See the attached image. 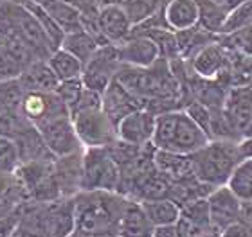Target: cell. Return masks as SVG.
<instances>
[{
    "mask_svg": "<svg viewBox=\"0 0 252 237\" xmlns=\"http://www.w3.org/2000/svg\"><path fill=\"white\" fill-rule=\"evenodd\" d=\"M126 196L110 190H81L74 196L76 230L85 237H117Z\"/></svg>",
    "mask_w": 252,
    "mask_h": 237,
    "instance_id": "6da1fadb",
    "label": "cell"
},
{
    "mask_svg": "<svg viewBox=\"0 0 252 237\" xmlns=\"http://www.w3.org/2000/svg\"><path fill=\"white\" fill-rule=\"evenodd\" d=\"M207 142H209V137L188 115L184 108L157 115V124H155L152 140L155 149L193 155L204 148Z\"/></svg>",
    "mask_w": 252,
    "mask_h": 237,
    "instance_id": "7a4b0ae2",
    "label": "cell"
},
{
    "mask_svg": "<svg viewBox=\"0 0 252 237\" xmlns=\"http://www.w3.org/2000/svg\"><path fill=\"white\" fill-rule=\"evenodd\" d=\"M191 157L194 176L213 189L229 184L234 169L242 162L238 142L231 140H209Z\"/></svg>",
    "mask_w": 252,
    "mask_h": 237,
    "instance_id": "3957f363",
    "label": "cell"
},
{
    "mask_svg": "<svg viewBox=\"0 0 252 237\" xmlns=\"http://www.w3.org/2000/svg\"><path fill=\"white\" fill-rule=\"evenodd\" d=\"M0 24L31 49V53L38 59H49V56L56 51L47 32L43 31L42 24L20 0L5 2V5L0 9Z\"/></svg>",
    "mask_w": 252,
    "mask_h": 237,
    "instance_id": "277c9868",
    "label": "cell"
},
{
    "mask_svg": "<svg viewBox=\"0 0 252 237\" xmlns=\"http://www.w3.org/2000/svg\"><path fill=\"white\" fill-rule=\"evenodd\" d=\"M22 225L34 228L43 237H70L76 230L74 198H60L49 203L32 201L29 212H22Z\"/></svg>",
    "mask_w": 252,
    "mask_h": 237,
    "instance_id": "5b68a950",
    "label": "cell"
},
{
    "mask_svg": "<svg viewBox=\"0 0 252 237\" xmlns=\"http://www.w3.org/2000/svg\"><path fill=\"white\" fill-rule=\"evenodd\" d=\"M121 167L108 148H85L81 190H110L117 192Z\"/></svg>",
    "mask_w": 252,
    "mask_h": 237,
    "instance_id": "8992f818",
    "label": "cell"
},
{
    "mask_svg": "<svg viewBox=\"0 0 252 237\" xmlns=\"http://www.w3.org/2000/svg\"><path fill=\"white\" fill-rule=\"evenodd\" d=\"M72 121L83 148H108L119 140L117 126L103 111V108L79 111L72 115Z\"/></svg>",
    "mask_w": 252,
    "mask_h": 237,
    "instance_id": "52a82bcc",
    "label": "cell"
},
{
    "mask_svg": "<svg viewBox=\"0 0 252 237\" xmlns=\"http://www.w3.org/2000/svg\"><path fill=\"white\" fill-rule=\"evenodd\" d=\"M42 135L43 142L49 148V151L56 158L68 157V155L83 151V144L79 140L76 126H74L72 115L63 113L47 121L45 124L36 128Z\"/></svg>",
    "mask_w": 252,
    "mask_h": 237,
    "instance_id": "ba28073f",
    "label": "cell"
},
{
    "mask_svg": "<svg viewBox=\"0 0 252 237\" xmlns=\"http://www.w3.org/2000/svg\"><path fill=\"white\" fill-rule=\"evenodd\" d=\"M121 58H119V51L117 45L114 43H106L101 45L92 58L85 63L83 76L81 81L87 88L97 90V92H105L106 86L116 79L117 72L121 69Z\"/></svg>",
    "mask_w": 252,
    "mask_h": 237,
    "instance_id": "9c48e42d",
    "label": "cell"
},
{
    "mask_svg": "<svg viewBox=\"0 0 252 237\" xmlns=\"http://www.w3.org/2000/svg\"><path fill=\"white\" fill-rule=\"evenodd\" d=\"M20 111L34 128L42 126L54 117L68 113L67 106L63 105L56 92H26Z\"/></svg>",
    "mask_w": 252,
    "mask_h": 237,
    "instance_id": "30bf717a",
    "label": "cell"
},
{
    "mask_svg": "<svg viewBox=\"0 0 252 237\" xmlns=\"http://www.w3.org/2000/svg\"><path fill=\"white\" fill-rule=\"evenodd\" d=\"M229 49L220 42V38L213 43L205 45L202 51L188 59L191 72L200 78L216 79L221 76H229Z\"/></svg>",
    "mask_w": 252,
    "mask_h": 237,
    "instance_id": "8fae6325",
    "label": "cell"
},
{
    "mask_svg": "<svg viewBox=\"0 0 252 237\" xmlns=\"http://www.w3.org/2000/svg\"><path fill=\"white\" fill-rule=\"evenodd\" d=\"M207 205H209V217L213 227L218 230H225L234 223L240 221V209H242V200L232 192L227 185L216 187L209 196H207Z\"/></svg>",
    "mask_w": 252,
    "mask_h": 237,
    "instance_id": "7c38bea8",
    "label": "cell"
},
{
    "mask_svg": "<svg viewBox=\"0 0 252 237\" xmlns=\"http://www.w3.org/2000/svg\"><path fill=\"white\" fill-rule=\"evenodd\" d=\"M155 124H157V115L146 108H141V110H135L133 113L126 115L117 124V137L123 142L142 148V146L152 144Z\"/></svg>",
    "mask_w": 252,
    "mask_h": 237,
    "instance_id": "4fadbf2b",
    "label": "cell"
},
{
    "mask_svg": "<svg viewBox=\"0 0 252 237\" xmlns=\"http://www.w3.org/2000/svg\"><path fill=\"white\" fill-rule=\"evenodd\" d=\"M97 22H99V31L105 43H114L119 45L126 38L131 36L133 32V24L128 18L121 5L116 2L110 4H101L97 11Z\"/></svg>",
    "mask_w": 252,
    "mask_h": 237,
    "instance_id": "5bb4252c",
    "label": "cell"
},
{
    "mask_svg": "<svg viewBox=\"0 0 252 237\" xmlns=\"http://www.w3.org/2000/svg\"><path fill=\"white\" fill-rule=\"evenodd\" d=\"M101 108L117 126L126 115L144 108V105H142V101L139 97L131 94L130 90L125 88L117 79H114L103 92V106Z\"/></svg>",
    "mask_w": 252,
    "mask_h": 237,
    "instance_id": "9a60e30c",
    "label": "cell"
},
{
    "mask_svg": "<svg viewBox=\"0 0 252 237\" xmlns=\"http://www.w3.org/2000/svg\"><path fill=\"white\" fill-rule=\"evenodd\" d=\"M119 58L123 65H131V67H152L160 59L157 45L148 36L131 32L130 38L117 45Z\"/></svg>",
    "mask_w": 252,
    "mask_h": 237,
    "instance_id": "2e32d148",
    "label": "cell"
},
{
    "mask_svg": "<svg viewBox=\"0 0 252 237\" xmlns=\"http://www.w3.org/2000/svg\"><path fill=\"white\" fill-rule=\"evenodd\" d=\"M83 151L54 160V176H56L63 198H74L78 192H81Z\"/></svg>",
    "mask_w": 252,
    "mask_h": 237,
    "instance_id": "e0dca14e",
    "label": "cell"
},
{
    "mask_svg": "<svg viewBox=\"0 0 252 237\" xmlns=\"http://www.w3.org/2000/svg\"><path fill=\"white\" fill-rule=\"evenodd\" d=\"M153 234H155V225L146 216L141 201L128 198L119 217L117 237H153Z\"/></svg>",
    "mask_w": 252,
    "mask_h": 237,
    "instance_id": "ac0fdd59",
    "label": "cell"
},
{
    "mask_svg": "<svg viewBox=\"0 0 252 237\" xmlns=\"http://www.w3.org/2000/svg\"><path fill=\"white\" fill-rule=\"evenodd\" d=\"M223 110L243 137V133L252 121V84L231 86L223 103Z\"/></svg>",
    "mask_w": 252,
    "mask_h": 237,
    "instance_id": "d6986e66",
    "label": "cell"
},
{
    "mask_svg": "<svg viewBox=\"0 0 252 237\" xmlns=\"http://www.w3.org/2000/svg\"><path fill=\"white\" fill-rule=\"evenodd\" d=\"M153 162L158 173L171 182L177 180H184L189 176H194L193 169V157L184 153H171V151H162V149H155L153 155Z\"/></svg>",
    "mask_w": 252,
    "mask_h": 237,
    "instance_id": "ffe728a7",
    "label": "cell"
},
{
    "mask_svg": "<svg viewBox=\"0 0 252 237\" xmlns=\"http://www.w3.org/2000/svg\"><path fill=\"white\" fill-rule=\"evenodd\" d=\"M164 18L175 32L191 29L198 24V0H166Z\"/></svg>",
    "mask_w": 252,
    "mask_h": 237,
    "instance_id": "44dd1931",
    "label": "cell"
},
{
    "mask_svg": "<svg viewBox=\"0 0 252 237\" xmlns=\"http://www.w3.org/2000/svg\"><path fill=\"white\" fill-rule=\"evenodd\" d=\"M26 92H56L60 79L49 67L47 59H38L31 63L18 78Z\"/></svg>",
    "mask_w": 252,
    "mask_h": 237,
    "instance_id": "7402d4cb",
    "label": "cell"
},
{
    "mask_svg": "<svg viewBox=\"0 0 252 237\" xmlns=\"http://www.w3.org/2000/svg\"><path fill=\"white\" fill-rule=\"evenodd\" d=\"M213 190L215 189H213L211 185L200 182L196 176H189V178L171 182L168 198H171L180 209H184V207L191 205V203H194V201L207 198Z\"/></svg>",
    "mask_w": 252,
    "mask_h": 237,
    "instance_id": "603a6c76",
    "label": "cell"
},
{
    "mask_svg": "<svg viewBox=\"0 0 252 237\" xmlns=\"http://www.w3.org/2000/svg\"><path fill=\"white\" fill-rule=\"evenodd\" d=\"M53 20L62 27L65 34L76 29H81V11L67 0H36Z\"/></svg>",
    "mask_w": 252,
    "mask_h": 237,
    "instance_id": "cb8c5ba5",
    "label": "cell"
},
{
    "mask_svg": "<svg viewBox=\"0 0 252 237\" xmlns=\"http://www.w3.org/2000/svg\"><path fill=\"white\" fill-rule=\"evenodd\" d=\"M229 13L231 11L225 9L216 0H198V24L196 26L215 36H221L227 20H229Z\"/></svg>",
    "mask_w": 252,
    "mask_h": 237,
    "instance_id": "d4e9b609",
    "label": "cell"
},
{
    "mask_svg": "<svg viewBox=\"0 0 252 237\" xmlns=\"http://www.w3.org/2000/svg\"><path fill=\"white\" fill-rule=\"evenodd\" d=\"M142 209L150 217V221L157 227H168V225H177L182 214L177 203L171 198H158V200H146L141 201Z\"/></svg>",
    "mask_w": 252,
    "mask_h": 237,
    "instance_id": "484cf974",
    "label": "cell"
},
{
    "mask_svg": "<svg viewBox=\"0 0 252 237\" xmlns=\"http://www.w3.org/2000/svg\"><path fill=\"white\" fill-rule=\"evenodd\" d=\"M99 47H101V43L97 42V38L92 36L89 31H85L83 27H81V29H76V31L67 32L62 42V49H65V51H68L70 54H74L83 65L94 56L95 51Z\"/></svg>",
    "mask_w": 252,
    "mask_h": 237,
    "instance_id": "4316f807",
    "label": "cell"
},
{
    "mask_svg": "<svg viewBox=\"0 0 252 237\" xmlns=\"http://www.w3.org/2000/svg\"><path fill=\"white\" fill-rule=\"evenodd\" d=\"M49 67L53 69L56 78L62 81H72V79H81L83 76V67L85 65L79 61L74 54H70L65 49H56L47 59Z\"/></svg>",
    "mask_w": 252,
    "mask_h": 237,
    "instance_id": "83f0119b",
    "label": "cell"
},
{
    "mask_svg": "<svg viewBox=\"0 0 252 237\" xmlns=\"http://www.w3.org/2000/svg\"><path fill=\"white\" fill-rule=\"evenodd\" d=\"M177 38H179L180 58L188 61V59L193 58L198 51H202L205 45L213 43L220 36H215V34L204 31L202 27L194 26V27H191V29H186V31H179L177 32Z\"/></svg>",
    "mask_w": 252,
    "mask_h": 237,
    "instance_id": "f1b7e54d",
    "label": "cell"
},
{
    "mask_svg": "<svg viewBox=\"0 0 252 237\" xmlns=\"http://www.w3.org/2000/svg\"><path fill=\"white\" fill-rule=\"evenodd\" d=\"M117 5H121L133 27L152 18L155 13L162 9L166 0H114Z\"/></svg>",
    "mask_w": 252,
    "mask_h": 237,
    "instance_id": "f546056e",
    "label": "cell"
},
{
    "mask_svg": "<svg viewBox=\"0 0 252 237\" xmlns=\"http://www.w3.org/2000/svg\"><path fill=\"white\" fill-rule=\"evenodd\" d=\"M227 187L242 201H252V158H245L238 163Z\"/></svg>",
    "mask_w": 252,
    "mask_h": 237,
    "instance_id": "4dcf8cb0",
    "label": "cell"
},
{
    "mask_svg": "<svg viewBox=\"0 0 252 237\" xmlns=\"http://www.w3.org/2000/svg\"><path fill=\"white\" fill-rule=\"evenodd\" d=\"M229 76L232 86L252 84V56L229 49Z\"/></svg>",
    "mask_w": 252,
    "mask_h": 237,
    "instance_id": "1f68e13d",
    "label": "cell"
},
{
    "mask_svg": "<svg viewBox=\"0 0 252 237\" xmlns=\"http://www.w3.org/2000/svg\"><path fill=\"white\" fill-rule=\"evenodd\" d=\"M22 165V158L15 138L0 135V171L15 174Z\"/></svg>",
    "mask_w": 252,
    "mask_h": 237,
    "instance_id": "d6a6232c",
    "label": "cell"
},
{
    "mask_svg": "<svg viewBox=\"0 0 252 237\" xmlns=\"http://www.w3.org/2000/svg\"><path fill=\"white\" fill-rule=\"evenodd\" d=\"M180 219L189 223V225H193V227H209V225H213L209 217L207 198L194 201L191 205L184 207V209H182V214H180Z\"/></svg>",
    "mask_w": 252,
    "mask_h": 237,
    "instance_id": "836d02e7",
    "label": "cell"
},
{
    "mask_svg": "<svg viewBox=\"0 0 252 237\" xmlns=\"http://www.w3.org/2000/svg\"><path fill=\"white\" fill-rule=\"evenodd\" d=\"M252 24V0H245L242 4L234 7V9L229 13V20L225 24V29H223V34H231V32H236L243 27H247ZM221 34V36H223Z\"/></svg>",
    "mask_w": 252,
    "mask_h": 237,
    "instance_id": "e575fe53",
    "label": "cell"
},
{
    "mask_svg": "<svg viewBox=\"0 0 252 237\" xmlns=\"http://www.w3.org/2000/svg\"><path fill=\"white\" fill-rule=\"evenodd\" d=\"M85 84L81 79H72V81H62L56 88V95L63 101V105L67 106L68 113L72 115L76 106L79 103V97H81V92H83Z\"/></svg>",
    "mask_w": 252,
    "mask_h": 237,
    "instance_id": "d590c367",
    "label": "cell"
},
{
    "mask_svg": "<svg viewBox=\"0 0 252 237\" xmlns=\"http://www.w3.org/2000/svg\"><path fill=\"white\" fill-rule=\"evenodd\" d=\"M220 42L223 43L227 49L240 51V53L251 54L252 56V24L236 32L223 34V36H220Z\"/></svg>",
    "mask_w": 252,
    "mask_h": 237,
    "instance_id": "8d00e7d4",
    "label": "cell"
},
{
    "mask_svg": "<svg viewBox=\"0 0 252 237\" xmlns=\"http://www.w3.org/2000/svg\"><path fill=\"white\" fill-rule=\"evenodd\" d=\"M220 237H251V230L243 223L238 221L231 227H227L225 230H221Z\"/></svg>",
    "mask_w": 252,
    "mask_h": 237,
    "instance_id": "74e56055",
    "label": "cell"
},
{
    "mask_svg": "<svg viewBox=\"0 0 252 237\" xmlns=\"http://www.w3.org/2000/svg\"><path fill=\"white\" fill-rule=\"evenodd\" d=\"M15 185H16V174L0 171V198H4L5 194H9Z\"/></svg>",
    "mask_w": 252,
    "mask_h": 237,
    "instance_id": "f35d334b",
    "label": "cell"
},
{
    "mask_svg": "<svg viewBox=\"0 0 252 237\" xmlns=\"http://www.w3.org/2000/svg\"><path fill=\"white\" fill-rule=\"evenodd\" d=\"M240 223L252 230V201H242L240 209Z\"/></svg>",
    "mask_w": 252,
    "mask_h": 237,
    "instance_id": "ab89813d",
    "label": "cell"
},
{
    "mask_svg": "<svg viewBox=\"0 0 252 237\" xmlns=\"http://www.w3.org/2000/svg\"><path fill=\"white\" fill-rule=\"evenodd\" d=\"M153 237H182L179 225H168V227H157Z\"/></svg>",
    "mask_w": 252,
    "mask_h": 237,
    "instance_id": "60d3db41",
    "label": "cell"
},
{
    "mask_svg": "<svg viewBox=\"0 0 252 237\" xmlns=\"http://www.w3.org/2000/svg\"><path fill=\"white\" fill-rule=\"evenodd\" d=\"M218 4H221L225 9H229V11H232L234 7H238V5L242 4V2H245V0H216Z\"/></svg>",
    "mask_w": 252,
    "mask_h": 237,
    "instance_id": "b9f144b4",
    "label": "cell"
},
{
    "mask_svg": "<svg viewBox=\"0 0 252 237\" xmlns=\"http://www.w3.org/2000/svg\"><path fill=\"white\" fill-rule=\"evenodd\" d=\"M97 2H99V5H101V4H110V2H114V0H97Z\"/></svg>",
    "mask_w": 252,
    "mask_h": 237,
    "instance_id": "7bdbcfd3",
    "label": "cell"
},
{
    "mask_svg": "<svg viewBox=\"0 0 252 237\" xmlns=\"http://www.w3.org/2000/svg\"><path fill=\"white\" fill-rule=\"evenodd\" d=\"M5 2H7V0H0V9H2V7L5 5Z\"/></svg>",
    "mask_w": 252,
    "mask_h": 237,
    "instance_id": "ee69618b",
    "label": "cell"
},
{
    "mask_svg": "<svg viewBox=\"0 0 252 237\" xmlns=\"http://www.w3.org/2000/svg\"><path fill=\"white\" fill-rule=\"evenodd\" d=\"M70 237H85V236H79V234H72Z\"/></svg>",
    "mask_w": 252,
    "mask_h": 237,
    "instance_id": "f6af8a7d",
    "label": "cell"
}]
</instances>
